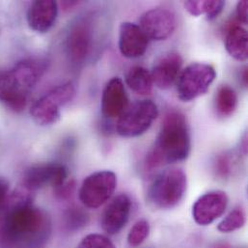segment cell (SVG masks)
Masks as SVG:
<instances>
[{"instance_id": "29", "label": "cell", "mask_w": 248, "mask_h": 248, "mask_svg": "<svg viewBox=\"0 0 248 248\" xmlns=\"http://www.w3.org/2000/svg\"><path fill=\"white\" fill-rule=\"evenodd\" d=\"M8 190H9V184L5 180L0 179V209L2 208L3 204L5 203V200H6L7 194H8Z\"/></svg>"}, {"instance_id": "24", "label": "cell", "mask_w": 248, "mask_h": 248, "mask_svg": "<svg viewBox=\"0 0 248 248\" xmlns=\"http://www.w3.org/2000/svg\"><path fill=\"white\" fill-rule=\"evenodd\" d=\"M215 1H186L185 8L186 11L193 16H199L203 14H208L212 7L214 6Z\"/></svg>"}, {"instance_id": "22", "label": "cell", "mask_w": 248, "mask_h": 248, "mask_svg": "<svg viewBox=\"0 0 248 248\" xmlns=\"http://www.w3.org/2000/svg\"><path fill=\"white\" fill-rule=\"evenodd\" d=\"M150 234V225L147 220H139L130 229L127 235V243L130 247H139L148 238Z\"/></svg>"}, {"instance_id": "14", "label": "cell", "mask_w": 248, "mask_h": 248, "mask_svg": "<svg viewBox=\"0 0 248 248\" xmlns=\"http://www.w3.org/2000/svg\"><path fill=\"white\" fill-rule=\"evenodd\" d=\"M149 39L139 25L132 22H122L119 29V49L121 54L129 59L138 58L145 54Z\"/></svg>"}, {"instance_id": "1", "label": "cell", "mask_w": 248, "mask_h": 248, "mask_svg": "<svg viewBox=\"0 0 248 248\" xmlns=\"http://www.w3.org/2000/svg\"><path fill=\"white\" fill-rule=\"evenodd\" d=\"M31 197L23 191L14 194L0 226L2 248H43L51 230L50 219L42 210L31 204Z\"/></svg>"}, {"instance_id": "12", "label": "cell", "mask_w": 248, "mask_h": 248, "mask_svg": "<svg viewBox=\"0 0 248 248\" xmlns=\"http://www.w3.org/2000/svg\"><path fill=\"white\" fill-rule=\"evenodd\" d=\"M228 201V196L223 191L215 190L205 193L192 207V217L195 222L202 226L212 224L224 214Z\"/></svg>"}, {"instance_id": "7", "label": "cell", "mask_w": 248, "mask_h": 248, "mask_svg": "<svg viewBox=\"0 0 248 248\" xmlns=\"http://www.w3.org/2000/svg\"><path fill=\"white\" fill-rule=\"evenodd\" d=\"M158 115L156 105L151 100L132 104L118 118L116 130L123 137H136L145 133Z\"/></svg>"}, {"instance_id": "31", "label": "cell", "mask_w": 248, "mask_h": 248, "mask_svg": "<svg viewBox=\"0 0 248 248\" xmlns=\"http://www.w3.org/2000/svg\"><path fill=\"white\" fill-rule=\"evenodd\" d=\"M242 82L245 87H248V68H245L242 72Z\"/></svg>"}, {"instance_id": "18", "label": "cell", "mask_w": 248, "mask_h": 248, "mask_svg": "<svg viewBox=\"0 0 248 248\" xmlns=\"http://www.w3.org/2000/svg\"><path fill=\"white\" fill-rule=\"evenodd\" d=\"M225 47L234 59L246 61L248 57V31L237 23L230 24L225 32Z\"/></svg>"}, {"instance_id": "19", "label": "cell", "mask_w": 248, "mask_h": 248, "mask_svg": "<svg viewBox=\"0 0 248 248\" xmlns=\"http://www.w3.org/2000/svg\"><path fill=\"white\" fill-rule=\"evenodd\" d=\"M126 85L138 95H150L153 90V80L151 73L140 66H134L125 75Z\"/></svg>"}, {"instance_id": "4", "label": "cell", "mask_w": 248, "mask_h": 248, "mask_svg": "<svg viewBox=\"0 0 248 248\" xmlns=\"http://www.w3.org/2000/svg\"><path fill=\"white\" fill-rule=\"evenodd\" d=\"M187 179L181 168H170L158 174L148 188V199L155 208L169 210L184 198Z\"/></svg>"}, {"instance_id": "28", "label": "cell", "mask_w": 248, "mask_h": 248, "mask_svg": "<svg viewBox=\"0 0 248 248\" xmlns=\"http://www.w3.org/2000/svg\"><path fill=\"white\" fill-rule=\"evenodd\" d=\"M224 6H225V2L224 1H221V0L215 1L214 6L210 10V12L206 15L207 16V19L208 20H214L215 18H217L220 15V13L222 12Z\"/></svg>"}, {"instance_id": "9", "label": "cell", "mask_w": 248, "mask_h": 248, "mask_svg": "<svg viewBox=\"0 0 248 248\" xmlns=\"http://www.w3.org/2000/svg\"><path fill=\"white\" fill-rule=\"evenodd\" d=\"M93 26L88 18H81L74 23L66 39V51L74 64H82L93 46Z\"/></svg>"}, {"instance_id": "27", "label": "cell", "mask_w": 248, "mask_h": 248, "mask_svg": "<svg viewBox=\"0 0 248 248\" xmlns=\"http://www.w3.org/2000/svg\"><path fill=\"white\" fill-rule=\"evenodd\" d=\"M248 1L243 0L237 4L236 9V16L238 17V20L245 24L248 23Z\"/></svg>"}, {"instance_id": "2", "label": "cell", "mask_w": 248, "mask_h": 248, "mask_svg": "<svg viewBox=\"0 0 248 248\" xmlns=\"http://www.w3.org/2000/svg\"><path fill=\"white\" fill-rule=\"evenodd\" d=\"M189 126L180 112L168 113L160 127L153 149L146 157V169L152 171L163 164L185 160L190 153Z\"/></svg>"}, {"instance_id": "11", "label": "cell", "mask_w": 248, "mask_h": 248, "mask_svg": "<svg viewBox=\"0 0 248 248\" xmlns=\"http://www.w3.org/2000/svg\"><path fill=\"white\" fill-rule=\"evenodd\" d=\"M176 25V16L172 11L154 8L141 16L139 27L149 40L163 41L173 34Z\"/></svg>"}, {"instance_id": "16", "label": "cell", "mask_w": 248, "mask_h": 248, "mask_svg": "<svg viewBox=\"0 0 248 248\" xmlns=\"http://www.w3.org/2000/svg\"><path fill=\"white\" fill-rule=\"evenodd\" d=\"M131 211V200L126 194L116 196L107 207L103 217L102 227L109 235L119 233L126 224Z\"/></svg>"}, {"instance_id": "10", "label": "cell", "mask_w": 248, "mask_h": 248, "mask_svg": "<svg viewBox=\"0 0 248 248\" xmlns=\"http://www.w3.org/2000/svg\"><path fill=\"white\" fill-rule=\"evenodd\" d=\"M68 169L58 163H43L30 166L25 170L22 186L26 190H38L47 186L59 187L65 184Z\"/></svg>"}, {"instance_id": "3", "label": "cell", "mask_w": 248, "mask_h": 248, "mask_svg": "<svg viewBox=\"0 0 248 248\" xmlns=\"http://www.w3.org/2000/svg\"><path fill=\"white\" fill-rule=\"evenodd\" d=\"M47 64L43 59H24L0 74V102L15 112L22 111L30 90L44 76Z\"/></svg>"}, {"instance_id": "20", "label": "cell", "mask_w": 248, "mask_h": 248, "mask_svg": "<svg viewBox=\"0 0 248 248\" xmlns=\"http://www.w3.org/2000/svg\"><path fill=\"white\" fill-rule=\"evenodd\" d=\"M238 107V95L236 91L228 86L219 87L216 97L217 114L221 118H227L234 114Z\"/></svg>"}, {"instance_id": "21", "label": "cell", "mask_w": 248, "mask_h": 248, "mask_svg": "<svg viewBox=\"0 0 248 248\" xmlns=\"http://www.w3.org/2000/svg\"><path fill=\"white\" fill-rule=\"evenodd\" d=\"M246 223V214L242 208L234 209L217 226L221 233H232L242 228Z\"/></svg>"}, {"instance_id": "17", "label": "cell", "mask_w": 248, "mask_h": 248, "mask_svg": "<svg viewBox=\"0 0 248 248\" xmlns=\"http://www.w3.org/2000/svg\"><path fill=\"white\" fill-rule=\"evenodd\" d=\"M57 15L58 5L55 1H34L27 12L28 25L38 33H46L53 26Z\"/></svg>"}, {"instance_id": "15", "label": "cell", "mask_w": 248, "mask_h": 248, "mask_svg": "<svg viewBox=\"0 0 248 248\" xmlns=\"http://www.w3.org/2000/svg\"><path fill=\"white\" fill-rule=\"evenodd\" d=\"M128 107V98L121 78H113L106 85L102 97V113L106 118H119Z\"/></svg>"}, {"instance_id": "25", "label": "cell", "mask_w": 248, "mask_h": 248, "mask_svg": "<svg viewBox=\"0 0 248 248\" xmlns=\"http://www.w3.org/2000/svg\"><path fill=\"white\" fill-rule=\"evenodd\" d=\"M88 217L80 209H70L66 215V223L70 228H79L87 223Z\"/></svg>"}, {"instance_id": "32", "label": "cell", "mask_w": 248, "mask_h": 248, "mask_svg": "<svg viewBox=\"0 0 248 248\" xmlns=\"http://www.w3.org/2000/svg\"><path fill=\"white\" fill-rule=\"evenodd\" d=\"M242 149H243V151H244V153L245 154H247L248 153V134L246 133L245 135H244V138H243V144H242Z\"/></svg>"}, {"instance_id": "5", "label": "cell", "mask_w": 248, "mask_h": 248, "mask_svg": "<svg viewBox=\"0 0 248 248\" xmlns=\"http://www.w3.org/2000/svg\"><path fill=\"white\" fill-rule=\"evenodd\" d=\"M76 92V85L72 81L61 84L48 91L30 109V114L34 122L39 125L56 124L61 118V108L74 100Z\"/></svg>"}, {"instance_id": "8", "label": "cell", "mask_w": 248, "mask_h": 248, "mask_svg": "<svg viewBox=\"0 0 248 248\" xmlns=\"http://www.w3.org/2000/svg\"><path fill=\"white\" fill-rule=\"evenodd\" d=\"M117 177L112 171H98L89 175L79 189V199L89 209H98L113 195Z\"/></svg>"}, {"instance_id": "23", "label": "cell", "mask_w": 248, "mask_h": 248, "mask_svg": "<svg viewBox=\"0 0 248 248\" xmlns=\"http://www.w3.org/2000/svg\"><path fill=\"white\" fill-rule=\"evenodd\" d=\"M78 248H116L114 244L106 236L91 234L86 236L78 245Z\"/></svg>"}, {"instance_id": "30", "label": "cell", "mask_w": 248, "mask_h": 248, "mask_svg": "<svg viewBox=\"0 0 248 248\" xmlns=\"http://www.w3.org/2000/svg\"><path fill=\"white\" fill-rule=\"evenodd\" d=\"M79 2L78 1H63L61 3V6L63 8V10L65 11H69L71 9H73L74 7H76L77 5H78Z\"/></svg>"}, {"instance_id": "6", "label": "cell", "mask_w": 248, "mask_h": 248, "mask_svg": "<svg viewBox=\"0 0 248 248\" xmlns=\"http://www.w3.org/2000/svg\"><path fill=\"white\" fill-rule=\"evenodd\" d=\"M217 78L215 68L205 63H192L180 75L177 81V94L181 101L190 102L208 91Z\"/></svg>"}, {"instance_id": "26", "label": "cell", "mask_w": 248, "mask_h": 248, "mask_svg": "<svg viewBox=\"0 0 248 248\" xmlns=\"http://www.w3.org/2000/svg\"><path fill=\"white\" fill-rule=\"evenodd\" d=\"M230 160L227 155H223L218 157L217 161V174L221 177H227L230 174Z\"/></svg>"}, {"instance_id": "13", "label": "cell", "mask_w": 248, "mask_h": 248, "mask_svg": "<svg viewBox=\"0 0 248 248\" xmlns=\"http://www.w3.org/2000/svg\"><path fill=\"white\" fill-rule=\"evenodd\" d=\"M183 58L176 51L164 52L155 61L151 77L153 83L161 90H167L173 86L179 78Z\"/></svg>"}]
</instances>
